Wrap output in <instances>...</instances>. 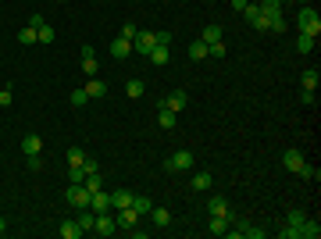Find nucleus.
I'll list each match as a JSON object with an SVG mask.
<instances>
[{
	"mask_svg": "<svg viewBox=\"0 0 321 239\" xmlns=\"http://www.w3.org/2000/svg\"><path fill=\"white\" fill-rule=\"evenodd\" d=\"M296 25H300V32H304V36L318 39V32H321V14L314 11V7H300V14H296Z\"/></svg>",
	"mask_w": 321,
	"mask_h": 239,
	"instance_id": "nucleus-1",
	"label": "nucleus"
},
{
	"mask_svg": "<svg viewBox=\"0 0 321 239\" xmlns=\"http://www.w3.org/2000/svg\"><path fill=\"white\" fill-rule=\"evenodd\" d=\"M193 164H196V161H193V150H175L171 157L164 161L168 171H193Z\"/></svg>",
	"mask_w": 321,
	"mask_h": 239,
	"instance_id": "nucleus-2",
	"label": "nucleus"
},
{
	"mask_svg": "<svg viewBox=\"0 0 321 239\" xmlns=\"http://www.w3.org/2000/svg\"><path fill=\"white\" fill-rule=\"evenodd\" d=\"M114 229H118V222H114V211H107V214H96V222H93V232H96V236H114Z\"/></svg>",
	"mask_w": 321,
	"mask_h": 239,
	"instance_id": "nucleus-3",
	"label": "nucleus"
},
{
	"mask_svg": "<svg viewBox=\"0 0 321 239\" xmlns=\"http://www.w3.org/2000/svg\"><path fill=\"white\" fill-rule=\"evenodd\" d=\"M89 200H93V193H89V189H86V186H75V182H72V186H68V204H72V207H89Z\"/></svg>",
	"mask_w": 321,
	"mask_h": 239,
	"instance_id": "nucleus-4",
	"label": "nucleus"
},
{
	"mask_svg": "<svg viewBox=\"0 0 321 239\" xmlns=\"http://www.w3.org/2000/svg\"><path fill=\"white\" fill-rule=\"evenodd\" d=\"M186 104H189V96H186V89H171V93H168V96L161 100V107H168V111H175V114H178V111H182Z\"/></svg>",
	"mask_w": 321,
	"mask_h": 239,
	"instance_id": "nucleus-5",
	"label": "nucleus"
},
{
	"mask_svg": "<svg viewBox=\"0 0 321 239\" xmlns=\"http://www.w3.org/2000/svg\"><path fill=\"white\" fill-rule=\"evenodd\" d=\"M89 211L93 214H107V211H114V204H111V193H93V200H89Z\"/></svg>",
	"mask_w": 321,
	"mask_h": 239,
	"instance_id": "nucleus-6",
	"label": "nucleus"
},
{
	"mask_svg": "<svg viewBox=\"0 0 321 239\" xmlns=\"http://www.w3.org/2000/svg\"><path fill=\"white\" fill-rule=\"evenodd\" d=\"M82 89H86V96H89V100H104V96H107V82L100 79V75H93V79L86 82Z\"/></svg>",
	"mask_w": 321,
	"mask_h": 239,
	"instance_id": "nucleus-7",
	"label": "nucleus"
},
{
	"mask_svg": "<svg viewBox=\"0 0 321 239\" xmlns=\"http://www.w3.org/2000/svg\"><path fill=\"white\" fill-rule=\"evenodd\" d=\"M243 18H246L250 25H257V29H268V14H260L257 4H246V7H243Z\"/></svg>",
	"mask_w": 321,
	"mask_h": 239,
	"instance_id": "nucleus-8",
	"label": "nucleus"
},
{
	"mask_svg": "<svg viewBox=\"0 0 321 239\" xmlns=\"http://www.w3.org/2000/svg\"><path fill=\"white\" fill-rule=\"evenodd\" d=\"M129 54H132V39H125V36H114V39H111V57L125 61Z\"/></svg>",
	"mask_w": 321,
	"mask_h": 239,
	"instance_id": "nucleus-9",
	"label": "nucleus"
},
{
	"mask_svg": "<svg viewBox=\"0 0 321 239\" xmlns=\"http://www.w3.org/2000/svg\"><path fill=\"white\" fill-rule=\"evenodd\" d=\"M82 72H86L89 79H93V75L100 72V61H96V54H93V47H89V43L82 47Z\"/></svg>",
	"mask_w": 321,
	"mask_h": 239,
	"instance_id": "nucleus-10",
	"label": "nucleus"
},
{
	"mask_svg": "<svg viewBox=\"0 0 321 239\" xmlns=\"http://www.w3.org/2000/svg\"><path fill=\"white\" fill-rule=\"evenodd\" d=\"M114 222H118V229H132V225H139V214L132 207H118L114 211Z\"/></svg>",
	"mask_w": 321,
	"mask_h": 239,
	"instance_id": "nucleus-11",
	"label": "nucleus"
},
{
	"mask_svg": "<svg viewBox=\"0 0 321 239\" xmlns=\"http://www.w3.org/2000/svg\"><path fill=\"white\" fill-rule=\"evenodd\" d=\"M132 50L147 57V54L154 50V32H136V39H132Z\"/></svg>",
	"mask_w": 321,
	"mask_h": 239,
	"instance_id": "nucleus-12",
	"label": "nucleus"
},
{
	"mask_svg": "<svg viewBox=\"0 0 321 239\" xmlns=\"http://www.w3.org/2000/svg\"><path fill=\"white\" fill-rule=\"evenodd\" d=\"M207 211H211V214H218V218H232V211H229V200H225V196H211V200H207Z\"/></svg>",
	"mask_w": 321,
	"mask_h": 239,
	"instance_id": "nucleus-13",
	"label": "nucleus"
},
{
	"mask_svg": "<svg viewBox=\"0 0 321 239\" xmlns=\"http://www.w3.org/2000/svg\"><path fill=\"white\" fill-rule=\"evenodd\" d=\"M282 164H286V171H300V168H304V154H300V150H286V154H282Z\"/></svg>",
	"mask_w": 321,
	"mask_h": 239,
	"instance_id": "nucleus-14",
	"label": "nucleus"
},
{
	"mask_svg": "<svg viewBox=\"0 0 321 239\" xmlns=\"http://www.w3.org/2000/svg\"><path fill=\"white\" fill-rule=\"evenodd\" d=\"M150 222H154L157 229H168V225H171V211H168V207H150Z\"/></svg>",
	"mask_w": 321,
	"mask_h": 239,
	"instance_id": "nucleus-15",
	"label": "nucleus"
},
{
	"mask_svg": "<svg viewBox=\"0 0 321 239\" xmlns=\"http://www.w3.org/2000/svg\"><path fill=\"white\" fill-rule=\"evenodd\" d=\"M211 186H214V175H211V171H196V175H193V189H196V193H204V189H211Z\"/></svg>",
	"mask_w": 321,
	"mask_h": 239,
	"instance_id": "nucleus-16",
	"label": "nucleus"
},
{
	"mask_svg": "<svg viewBox=\"0 0 321 239\" xmlns=\"http://www.w3.org/2000/svg\"><path fill=\"white\" fill-rule=\"evenodd\" d=\"M321 236V225L314 218H304V225H300V239H318Z\"/></svg>",
	"mask_w": 321,
	"mask_h": 239,
	"instance_id": "nucleus-17",
	"label": "nucleus"
},
{
	"mask_svg": "<svg viewBox=\"0 0 321 239\" xmlns=\"http://www.w3.org/2000/svg\"><path fill=\"white\" fill-rule=\"evenodd\" d=\"M22 150H25V157H29V154H39V150H43V140H39V136H32V132H29V136H25V140H22Z\"/></svg>",
	"mask_w": 321,
	"mask_h": 239,
	"instance_id": "nucleus-18",
	"label": "nucleus"
},
{
	"mask_svg": "<svg viewBox=\"0 0 321 239\" xmlns=\"http://www.w3.org/2000/svg\"><path fill=\"white\" fill-rule=\"evenodd\" d=\"M129 207H132V211H136V214L143 218V214H150V207H154V200H150V196H132V204H129Z\"/></svg>",
	"mask_w": 321,
	"mask_h": 239,
	"instance_id": "nucleus-19",
	"label": "nucleus"
},
{
	"mask_svg": "<svg viewBox=\"0 0 321 239\" xmlns=\"http://www.w3.org/2000/svg\"><path fill=\"white\" fill-rule=\"evenodd\" d=\"M207 232H211V236H225V232H229V218H218V214H211V225H207Z\"/></svg>",
	"mask_w": 321,
	"mask_h": 239,
	"instance_id": "nucleus-20",
	"label": "nucleus"
},
{
	"mask_svg": "<svg viewBox=\"0 0 321 239\" xmlns=\"http://www.w3.org/2000/svg\"><path fill=\"white\" fill-rule=\"evenodd\" d=\"M57 232H61V239H79V236H86V232L79 229V222H61V229H57Z\"/></svg>",
	"mask_w": 321,
	"mask_h": 239,
	"instance_id": "nucleus-21",
	"label": "nucleus"
},
{
	"mask_svg": "<svg viewBox=\"0 0 321 239\" xmlns=\"http://www.w3.org/2000/svg\"><path fill=\"white\" fill-rule=\"evenodd\" d=\"M75 222H79V229H82V232H93V222H96V214H93L89 207H82V211H79V218H75Z\"/></svg>",
	"mask_w": 321,
	"mask_h": 239,
	"instance_id": "nucleus-22",
	"label": "nucleus"
},
{
	"mask_svg": "<svg viewBox=\"0 0 321 239\" xmlns=\"http://www.w3.org/2000/svg\"><path fill=\"white\" fill-rule=\"evenodd\" d=\"M200 39L211 47V43H222V25H207L204 32H200Z\"/></svg>",
	"mask_w": 321,
	"mask_h": 239,
	"instance_id": "nucleus-23",
	"label": "nucleus"
},
{
	"mask_svg": "<svg viewBox=\"0 0 321 239\" xmlns=\"http://www.w3.org/2000/svg\"><path fill=\"white\" fill-rule=\"evenodd\" d=\"M189 57H193V61L211 57V54H207V43H204V39H193V43H189Z\"/></svg>",
	"mask_w": 321,
	"mask_h": 239,
	"instance_id": "nucleus-24",
	"label": "nucleus"
},
{
	"mask_svg": "<svg viewBox=\"0 0 321 239\" xmlns=\"http://www.w3.org/2000/svg\"><path fill=\"white\" fill-rule=\"evenodd\" d=\"M82 186H86V189H89V193H100V189H104V175H100V171H89V175H86V182H82Z\"/></svg>",
	"mask_w": 321,
	"mask_h": 239,
	"instance_id": "nucleus-25",
	"label": "nucleus"
},
{
	"mask_svg": "<svg viewBox=\"0 0 321 239\" xmlns=\"http://www.w3.org/2000/svg\"><path fill=\"white\" fill-rule=\"evenodd\" d=\"M111 204H114V211H118V207H129V204H132V193H129V189H114V193H111Z\"/></svg>",
	"mask_w": 321,
	"mask_h": 239,
	"instance_id": "nucleus-26",
	"label": "nucleus"
},
{
	"mask_svg": "<svg viewBox=\"0 0 321 239\" xmlns=\"http://www.w3.org/2000/svg\"><path fill=\"white\" fill-rule=\"evenodd\" d=\"M175 122H178V114H175V111H168V107H161V114H157V125H161V129H175Z\"/></svg>",
	"mask_w": 321,
	"mask_h": 239,
	"instance_id": "nucleus-27",
	"label": "nucleus"
},
{
	"mask_svg": "<svg viewBox=\"0 0 321 239\" xmlns=\"http://www.w3.org/2000/svg\"><path fill=\"white\" fill-rule=\"evenodd\" d=\"M147 57H150L154 65H168V61H171V50H168V47H154Z\"/></svg>",
	"mask_w": 321,
	"mask_h": 239,
	"instance_id": "nucleus-28",
	"label": "nucleus"
},
{
	"mask_svg": "<svg viewBox=\"0 0 321 239\" xmlns=\"http://www.w3.org/2000/svg\"><path fill=\"white\" fill-rule=\"evenodd\" d=\"M300 82H304V89H318V82H321L318 68H307V72L300 75Z\"/></svg>",
	"mask_w": 321,
	"mask_h": 239,
	"instance_id": "nucleus-29",
	"label": "nucleus"
},
{
	"mask_svg": "<svg viewBox=\"0 0 321 239\" xmlns=\"http://www.w3.org/2000/svg\"><path fill=\"white\" fill-rule=\"evenodd\" d=\"M268 32H286V14H268Z\"/></svg>",
	"mask_w": 321,
	"mask_h": 239,
	"instance_id": "nucleus-30",
	"label": "nucleus"
},
{
	"mask_svg": "<svg viewBox=\"0 0 321 239\" xmlns=\"http://www.w3.org/2000/svg\"><path fill=\"white\" fill-rule=\"evenodd\" d=\"M18 43H22V47H32V43H39L36 29H32V25H29V29H22V32H18Z\"/></svg>",
	"mask_w": 321,
	"mask_h": 239,
	"instance_id": "nucleus-31",
	"label": "nucleus"
},
{
	"mask_svg": "<svg viewBox=\"0 0 321 239\" xmlns=\"http://www.w3.org/2000/svg\"><path fill=\"white\" fill-rule=\"evenodd\" d=\"M260 14H282V0H260Z\"/></svg>",
	"mask_w": 321,
	"mask_h": 239,
	"instance_id": "nucleus-32",
	"label": "nucleus"
},
{
	"mask_svg": "<svg viewBox=\"0 0 321 239\" xmlns=\"http://www.w3.org/2000/svg\"><path fill=\"white\" fill-rule=\"evenodd\" d=\"M239 236L243 239H264V229H257V225H246V222H243V225H239Z\"/></svg>",
	"mask_w": 321,
	"mask_h": 239,
	"instance_id": "nucleus-33",
	"label": "nucleus"
},
{
	"mask_svg": "<svg viewBox=\"0 0 321 239\" xmlns=\"http://www.w3.org/2000/svg\"><path fill=\"white\" fill-rule=\"evenodd\" d=\"M65 161H68V168H72V164H82V161H86V150H82V147H68Z\"/></svg>",
	"mask_w": 321,
	"mask_h": 239,
	"instance_id": "nucleus-34",
	"label": "nucleus"
},
{
	"mask_svg": "<svg viewBox=\"0 0 321 239\" xmlns=\"http://www.w3.org/2000/svg\"><path fill=\"white\" fill-rule=\"evenodd\" d=\"M68 182H75V186L86 182V168H82V164H72V168H68Z\"/></svg>",
	"mask_w": 321,
	"mask_h": 239,
	"instance_id": "nucleus-35",
	"label": "nucleus"
},
{
	"mask_svg": "<svg viewBox=\"0 0 321 239\" xmlns=\"http://www.w3.org/2000/svg\"><path fill=\"white\" fill-rule=\"evenodd\" d=\"M68 104H72V107H86V104H89V96H86V89H72V96H68Z\"/></svg>",
	"mask_w": 321,
	"mask_h": 239,
	"instance_id": "nucleus-36",
	"label": "nucleus"
},
{
	"mask_svg": "<svg viewBox=\"0 0 321 239\" xmlns=\"http://www.w3.org/2000/svg\"><path fill=\"white\" fill-rule=\"evenodd\" d=\"M296 50H300V54H311V50H314V39L300 32V36H296Z\"/></svg>",
	"mask_w": 321,
	"mask_h": 239,
	"instance_id": "nucleus-37",
	"label": "nucleus"
},
{
	"mask_svg": "<svg viewBox=\"0 0 321 239\" xmlns=\"http://www.w3.org/2000/svg\"><path fill=\"white\" fill-rule=\"evenodd\" d=\"M304 218H307V214H304V211H289V218H286V225H289V229H296V232H300V225H304Z\"/></svg>",
	"mask_w": 321,
	"mask_h": 239,
	"instance_id": "nucleus-38",
	"label": "nucleus"
},
{
	"mask_svg": "<svg viewBox=\"0 0 321 239\" xmlns=\"http://www.w3.org/2000/svg\"><path fill=\"white\" fill-rule=\"evenodd\" d=\"M296 175H300V178H314V182H318V178H321V171H318V168H314V164H307V161H304V168H300Z\"/></svg>",
	"mask_w": 321,
	"mask_h": 239,
	"instance_id": "nucleus-39",
	"label": "nucleus"
},
{
	"mask_svg": "<svg viewBox=\"0 0 321 239\" xmlns=\"http://www.w3.org/2000/svg\"><path fill=\"white\" fill-rule=\"evenodd\" d=\"M125 93H129L132 100H136V96H143V82H139V79H129V82H125Z\"/></svg>",
	"mask_w": 321,
	"mask_h": 239,
	"instance_id": "nucleus-40",
	"label": "nucleus"
},
{
	"mask_svg": "<svg viewBox=\"0 0 321 239\" xmlns=\"http://www.w3.org/2000/svg\"><path fill=\"white\" fill-rule=\"evenodd\" d=\"M136 32H139V25H132V22H125V25L118 29V36H125V39H136Z\"/></svg>",
	"mask_w": 321,
	"mask_h": 239,
	"instance_id": "nucleus-41",
	"label": "nucleus"
},
{
	"mask_svg": "<svg viewBox=\"0 0 321 239\" xmlns=\"http://www.w3.org/2000/svg\"><path fill=\"white\" fill-rule=\"evenodd\" d=\"M36 36H39V43H54V29H50V25L36 29Z\"/></svg>",
	"mask_w": 321,
	"mask_h": 239,
	"instance_id": "nucleus-42",
	"label": "nucleus"
},
{
	"mask_svg": "<svg viewBox=\"0 0 321 239\" xmlns=\"http://www.w3.org/2000/svg\"><path fill=\"white\" fill-rule=\"evenodd\" d=\"M154 47H171V32H154Z\"/></svg>",
	"mask_w": 321,
	"mask_h": 239,
	"instance_id": "nucleus-43",
	"label": "nucleus"
},
{
	"mask_svg": "<svg viewBox=\"0 0 321 239\" xmlns=\"http://www.w3.org/2000/svg\"><path fill=\"white\" fill-rule=\"evenodd\" d=\"M11 104H14V93L4 86V89H0V107H11Z\"/></svg>",
	"mask_w": 321,
	"mask_h": 239,
	"instance_id": "nucleus-44",
	"label": "nucleus"
},
{
	"mask_svg": "<svg viewBox=\"0 0 321 239\" xmlns=\"http://www.w3.org/2000/svg\"><path fill=\"white\" fill-rule=\"evenodd\" d=\"M29 171H43V157L39 154H29Z\"/></svg>",
	"mask_w": 321,
	"mask_h": 239,
	"instance_id": "nucleus-45",
	"label": "nucleus"
},
{
	"mask_svg": "<svg viewBox=\"0 0 321 239\" xmlns=\"http://www.w3.org/2000/svg\"><path fill=\"white\" fill-rule=\"evenodd\" d=\"M300 100H304L307 107H311V104H318V96H314V89H304V93H300Z\"/></svg>",
	"mask_w": 321,
	"mask_h": 239,
	"instance_id": "nucleus-46",
	"label": "nucleus"
},
{
	"mask_svg": "<svg viewBox=\"0 0 321 239\" xmlns=\"http://www.w3.org/2000/svg\"><path fill=\"white\" fill-rule=\"evenodd\" d=\"M29 25H32V29H43L47 22H43V14H32V18H29Z\"/></svg>",
	"mask_w": 321,
	"mask_h": 239,
	"instance_id": "nucleus-47",
	"label": "nucleus"
},
{
	"mask_svg": "<svg viewBox=\"0 0 321 239\" xmlns=\"http://www.w3.org/2000/svg\"><path fill=\"white\" fill-rule=\"evenodd\" d=\"M246 4H250V0H232V7H236V11H243Z\"/></svg>",
	"mask_w": 321,
	"mask_h": 239,
	"instance_id": "nucleus-48",
	"label": "nucleus"
},
{
	"mask_svg": "<svg viewBox=\"0 0 321 239\" xmlns=\"http://www.w3.org/2000/svg\"><path fill=\"white\" fill-rule=\"evenodd\" d=\"M4 232H7V222H4V218H0V236H4Z\"/></svg>",
	"mask_w": 321,
	"mask_h": 239,
	"instance_id": "nucleus-49",
	"label": "nucleus"
}]
</instances>
